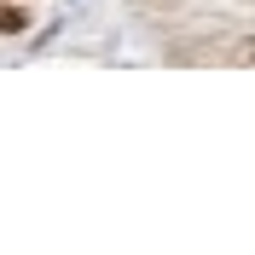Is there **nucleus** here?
Returning <instances> with one entry per match:
<instances>
[{
  "mask_svg": "<svg viewBox=\"0 0 255 255\" xmlns=\"http://www.w3.org/2000/svg\"><path fill=\"white\" fill-rule=\"evenodd\" d=\"M23 29H29V17L17 12L12 0H0V35H23Z\"/></svg>",
  "mask_w": 255,
  "mask_h": 255,
  "instance_id": "obj_1",
  "label": "nucleus"
}]
</instances>
